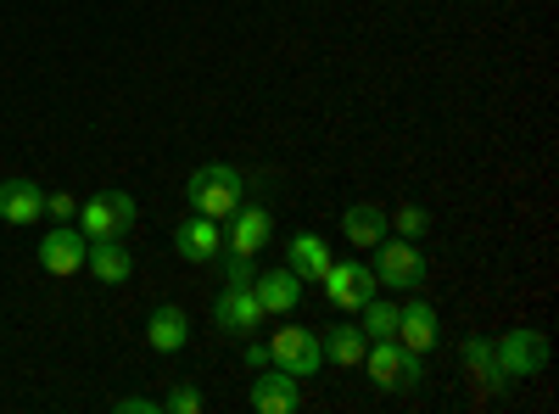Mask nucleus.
<instances>
[{"label": "nucleus", "mask_w": 559, "mask_h": 414, "mask_svg": "<svg viewBox=\"0 0 559 414\" xmlns=\"http://www.w3.org/2000/svg\"><path fill=\"white\" fill-rule=\"evenodd\" d=\"M185 202H191V213L202 218H229L241 202H247V179L229 168V163H202L191 179H185Z\"/></svg>", "instance_id": "nucleus-1"}, {"label": "nucleus", "mask_w": 559, "mask_h": 414, "mask_svg": "<svg viewBox=\"0 0 559 414\" xmlns=\"http://www.w3.org/2000/svg\"><path fill=\"white\" fill-rule=\"evenodd\" d=\"M364 370H369V381L386 387V392H414L419 381H426V353H408L397 336L392 342H369Z\"/></svg>", "instance_id": "nucleus-2"}, {"label": "nucleus", "mask_w": 559, "mask_h": 414, "mask_svg": "<svg viewBox=\"0 0 559 414\" xmlns=\"http://www.w3.org/2000/svg\"><path fill=\"white\" fill-rule=\"evenodd\" d=\"M134 218H140V208H134V197L129 191H102V197H90V202H79V229H84V241H123L129 229H134Z\"/></svg>", "instance_id": "nucleus-3"}, {"label": "nucleus", "mask_w": 559, "mask_h": 414, "mask_svg": "<svg viewBox=\"0 0 559 414\" xmlns=\"http://www.w3.org/2000/svg\"><path fill=\"white\" fill-rule=\"evenodd\" d=\"M319 286H324V303H331V308H342V314H358L369 297L381 292L376 269H369V263H358V258H347V263H336V258H331V269L319 274Z\"/></svg>", "instance_id": "nucleus-4"}, {"label": "nucleus", "mask_w": 559, "mask_h": 414, "mask_svg": "<svg viewBox=\"0 0 559 414\" xmlns=\"http://www.w3.org/2000/svg\"><path fill=\"white\" fill-rule=\"evenodd\" d=\"M376 281L381 286H426V274H431V263H426V252H419L414 241H403V236H381L376 247Z\"/></svg>", "instance_id": "nucleus-5"}, {"label": "nucleus", "mask_w": 559, "mask_h": 414, "mask_svg": "<svg viewBox=\"0 0 559 414\" xmlns=\"http://www.w3.org/2000/svg\"><path fill=\"white\" fill-rule=\"evenodd\" d=\"M269 358H274V370H286V376H297V381L319 376V364H324L319 331H308V326H280V331L269 336Z\"/></svg>", "instance_id": "nucleus-6"}, {"label": "nucleus", "mask_w": 559, "mask_h": 414, "mask_svg": "<svg viewBox=\"0 0 559 414\" xmlns=\"http://www.w3.org/2000/svg\"><path fill=\"white\" fill-rule=\"evenodd\" d=\"M492 353H498V370L509 376V387H515V381L543 376L548 336H543V331H503V336H492Z\"/></svg>", "instance_id": "nucleus-7"}, {"label": "nucleus", "mask_w": 559, "mask_h": 414, "mask_svg": "<svg viewBox=\"0 0 559 414\" xmlns=\"http://www.w3.org/2000/svg\"><path fill=\"white\" fill-rule=\"evenodd\" d=\"M84 229L79 224H57V229H45V236L34 241V258H39V269L45 274H57V281H68V274H79L84 269Z\"/></svg>", "instance_id": "nucleus-8"}, {"label": "nucleus", "mask_w": 559, "mask_h": 414, "mask_svg": "<svg viewBox=\"0 0 559 414\" xmlns=\"http://www.w3.org/2000/svg\"><path fill=\"white\" fill-rule=\"evenodd\" d=\"M263 319H269V314L258 308L252 286H224V292H218V303H213V326H218L224 336H236V342L258 336Z\"/></svg>", "instance_id": "nucleus-9"}, {"label": "nucleus", "mask_w": 559, "mask_h": 414, "mask_svg": "<svg viewBox=\"0 0 559 414\" xmlns=\"http://www.w3.org/2000/svg\"><path fill=\"white\" fill-rule=\"evenodd\" d=\"M224 224H229V229H224V252H241V258H258V252L269 247V236H274V218H269V208H258V202H241Z\"/></svg>", "instance_id": "nucleus-10"}, {"label": "nucleus", "mask_w": 559, "mask_h": 414, "mask_svg": "<svg viewBox=\"0 0 559 414\" xmlns=\"http://www.w3.org/2000/svg\"><path fill=\"white\" fill-rule=\"evenodd\" d=\"M174 252H179L185 263H213V258L224 252V224H218V218H202V213L179 218V224H174Z\"/></svg>", "instance_id": "nucleus-11"}, {"label": "nucleus", "mask_w": 559, "mask_h": 414, "mask_svg": "<svg viewBox=\"0 0 559 414\" xmlns=\"http://www.w3.org/2000/svg\"><path fill=\"white\" fill-rule=\"evenodd\" d=\"M252 409L258 414H297L302 409V381L269 364V370H258V381H252Z\"/></svg>", "instance_id": "nucleus-12"}, {"label": "nucleus", "mask_w": 559, "mask_h": 414, "mask_svg": "<svg viewBox=\"0 0 559 414\" xmlns=\"http://www.w3.org/2000/svg\"><path fill=\"white\" fill-rule=\"evenodd\" d=\"M397 342H403L408 353H431V347H437V308H431L426 297L397 303Z\"/></svg>", "instance_id": "nucleus-13"}, {"label": "nucleus", "mask_w": 559, "mask_h": 414, "mask_svg": "<svg viewBox=\"0 0 559 414\" xmlns=\"http://www.w3.org/2000/svg\"><path fill=\"white\" fill-rule=\"evenodd\" d=\"M252 297H258V308H263V314L286 319V314L302 303V281H297L292 269H269V274H258V281H252Z\"/></svg>", "instance_id": "nucleus-14"}, {"label": "nucleus", "mask_w": 559, "mask_h": 414, "mask_svg": "<svg viewBox=\"0 0 559 414\" xmlns=\"http://www.w3.org/2000/svg\"><path fill=\"white\" fill-rule=\"evenodd\" d=\"M0 218L7 224H39L45 218V191L34 179H0Z\"/></svg>", "instance_id": "nucleus-15"}, {"label": "nucleus", "mask_w": 559, "mask_h": 414, "mask_svg": "<svg viewBox=\"0 0 559 414\" xmlns=\"http://www.w3.org/2000/svg\"><path fill=\"white\" fill-rule=\"evenodd\" d=\"M146 342H152V353H179L185 342H191V319H185L179 303H157V308H152Z\"/></svg>", "instance_id": "nucleus-16"}, {"label": "nucleus", "mask_w": 559, "mask_h": 414, "mask_svg": "<svg viewBox=\"0 0 559 414\" xmlns=\"http://www.w3.org/2000/svg\"><path fill=\"white\" fill-rule=\"evenodd\" d=\"M286 269L297 274L302 286H313L319 274L331 269V241L313 236V229H297V236H292V252H286Z\"/></svg>", "instance_id": "nucleus-17"}, {"label": "nucleus", "mask_w": 559, "mask_h": 414, "mask_svg": "<svg viewBox=\"0 0 559 414\" xmlns=\"http://www.w3.org/2000/svg\"><path fill=\"white\" fill-rule=\"evenodd\" d=\"M84 269L96 274L102 286H123L129 274H134V258H129L123 241H90V247H84Z\"/></svg>", "instance_id": "nucleus-18"}, {"label": "nucleus", "mask_w": 559, "mask_h": 414, "mask_svg": "<svg viewBox=\"0 0 559 414\" xmlns=\"http://www.w3.org/2000/svg\"><path fill=\"white\" fill-rule=\"evenodd\" d=\"M342 236H347V247L369 252V247L386 236V208H381V202H353V208L342 213Z\"/></svg>", "instance_id": "nucleus-19"}, {"label": "nucleus", "mask_w": 559, "mask_h": 414, "mask_svg": "<svg viewBox=\"0 0 559 414\" xmlns=\"http://www.w3.org/2000/svg\"><path fill=\"white\" fill-rule=\"evenodd\" d=\"M464 370H471V381L481 387V392H509V376L498 370V353H492V336H471L464 342Z\"/></svg>", "instance_id": "nucleus-20"}, {"label": "nucleus", "mask_w": 559, "mask_h": 414, "mask_svg": "<svg viewBox=\"0 0 559 414\" xmlns=\"http://www.w3.org/2000/svg\"><path fill=\"white\" fill-rule=\"evenodd\" d=\"M319 347H324L331 364L353 370V364H364V353H369V336H364V326H331V331H319Z\"/></svg>", "instance_id": "nucleus-21"}, {"label": "nucleus", "mask_w": 559, "mask_h": 414, "mask_svg": "<svg viewBox=\"0 0 559 414\" xmlns=\"http://www.w3.org/2000/svg\"><path fill=\"white\" fill-rule=\"evenodd\" d=\"M358 326H364L369 342H392V336H397V303H386V297L376 292V297L358 308Z\"/></svg>", "instance_id": "nucleus-22"}, {"label": "nucleus", "mask_w": 559, "mask_h": 414, "mask_svg": "<svg viewBox=\"0 0 559 414\" xmlns=\"http://www.w3.org/2000/svg\"><path fill=\"white\" fill-rule=\"evenodd\" d=\"M386 236H403V241H426L431 236V213L419 208V202H403L386 213Z\"/></svg>", "instance_id": "nucleus-23"}, {"label": "nucleus", "mask_w": 559, "mask_h": 414, "mask_svg": "<svg viewBox=\"0 0 559 414\" xmlns=\"http://www.w3.org/2000/svg\"><path fill=\"white\" fill-rule=\"evenodd\" d=\"M213 263H224V286H252V281H258V258H241V252H218Z\"/></svg>", "instance_id": "nucleus-24"}, {"label": "nucleus", "mask_w": 559, "mask_h": 414, "mask_svg": "<svg viewBox=\"0 0 559 414\" xmlns=\"http://www.w3.org/2000/svg\"><path fill=\"white\" fill-rule=\"evenodd\" d=\"M202 409H207V398H202L191 381L168 387V398H163V414H202Z\"/></svg>", "instance_id": "nucleus-25"}, {"label": "nucleus", "mask_w": 559, "mask_h": 414, "mask_svg": "<svg viewBox=\"0 0 559 414\" xmlns=\"http://www.w3.org/2000/svg\"><path fill=\"white\" fill-rule=\"evenodd\" d=\"M45 213H51L57 224H73L79 218V197L73 191H45Z\"/></svg>", "instance_id": "nucleus-26"}, {"label": "nucleus", "mask_w": 559, "mask_h": 414, "mask_svg": "<svg viewBox=\"0 0 559 414\" xmlns=\"http://www.w3.org/2000/svg\"><path fill=\"white\" fill-rule=\"evenodd\" d=\"M118 414H163V398H140V392H129V398H118Z\"/></svg>", "instance_id": "nucleus-27"}, {"label": "nucleus", "mask_w": 559, "mask_h": 414, "mask_svg": "<svg viewBox=\"0 0 559 414\" xmlns=\"http://www.w3.org/2000/svg\"><path fill=\"white\" fill-rule=\"evenodd\" d=\"M269 364H274V358H269V342H258V336H247V370L258 376V370H269Z\"/></svg>", "instance_id": "nucleus-28"}]
</instances>
